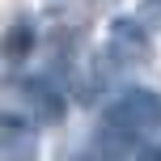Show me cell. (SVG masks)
<instances>
[{
	"mask_svg": "<svg viewBox=\"0 0 161 161\" xmlns=\"http://www.w3.org/2000/svg\"><path fill=\"white\" fill-rule=\"evenodd\" d=\"M106 123H114L123 131H136V136L140 131H157L161 127V93L157 89H127L106 110Z\"/></svg>",
	"mask_w": 161,
	"mask_h": 161,
	"instance_id": "cell-1",
	"label": "cell"
},
{
	"mask_svg": "<svg viewBox=\"0 0 161 161\" xmlns=\"http://www.w3.org/2000/svg\"><path fill=\"white\" fill-rule=\"evenodd\" d=\"M110 47H114V55L131 59V64H148V59L157 55L153 51V34H148L144 21H136V17H114L110 21Z\"/></svg>",
	"mask_w": 161,
	"mask_h": 161,
	"instance_id": "cell-2",
	"label": "cell"
},
{
	"mask_svg": "<svg viewBox=\"0 0 161 161\" xmlns=\"http://www.w3.org/2000/svg\"><path fill=\"white\" fill-rule=\"evenodd\" d=\"M21 97H25V106H30V114L38 123H59L64 110H68V102L59 97V89L42 85V80H21Z\"/></svg>",
	"mask_w": 161,
	"mask_h": 161,
	"instance_id": "cell-3",
	"label": "cell"
},
{
	"mask_svg": "<svg viewBox=\"0 0 161 161\" xmlns=\"http://www.w3.org/2000/svg\"><path fill=\"white\" fill-rule=\"evenodd\" d=\"M38 157V131L21 127V123H4L0 127V161H34Z\"/></svg>",
	"mask_w": 161,
	"mask_h": 161,
	"instance_id": "cell-4",
	"label": "cell"
},
{
	"mask_svg": "<svg viewBox=\"0 0 161 161\" xmlns=\"http://www.w3.org/2000/svg\"><path fill=\"white\" fill-rule=\"evenodd\" d=\"M93 144H97V153H102V161H123V157H136V131H123V127H114V123H106Z\"/></svg>",
	"mask_w": 161,
	"mask_h": 161,
	"instance_id": "cell-5",
	"label": "cell"
},
{
	"mask_svg": "<svg viewBox=\"0 0 161 161\" xmlns=\"http://www.w3.org/2000/svg\"><path fill=\"white\" fill-rule=\"evenodd\" d=\"M34 51V25L30 21H13L4 30V38H0V55L8 59V64H17V59H25Z\"/></svg>",
	"mask_w": 161,
	"mask_h": 161,
	"instance_id": "cell-6",
	"label": "cell"
},
{
	"mask_svg": "<svg viewBox=\"0 0 161 161\" xmlns=\"http://www.w3.org/2000/svg\"><path fill=\"white\" fill-rule=\"evenodd\" d=\"M136 161H161V148L148 144V148H136Z\"/></svg>",
	"mask_w": 161,
	"mask_h": 161,
	"instance_id": "cell-7",
	"label": "cell"
},
{
	"mask_svg": "<svg viewBox=\"0 0 161 161\" xmlns=\"http://www.w3.org/2000/svg\"><path fill=\"white\" fill-rule=\"evenodd\" d=\"M144 17H161V0H144Z\"/></svg>",
	"mask_w": 161,
	"mask_h": 161,
	"instance_id": "cell-8",
	"label": "cell"
}]
</instances>
